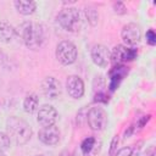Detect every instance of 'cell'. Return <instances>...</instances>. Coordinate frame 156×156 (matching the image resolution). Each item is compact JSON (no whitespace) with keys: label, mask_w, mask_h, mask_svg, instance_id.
<instances>
[{"label":"cell","mask_w":156,"mask_h":156,"mask_svg":"<svg viewBox=\"0 0 156 156\" xmlns=\"http://www.w3.org/2000/svg\"><path fill=\"white\" fill-rule=\"evenodd\" d=\"M6 132L10 140H13L17 145L28 143L33 133L30 126L24 119L16 116H11L6 121Z\"/></svg>","instance_id":"cell-2"},{"label":"cell","mask_w":156,"mask_h":156,"mask_svg":"<svg viewBox=\"0 0 156 156\" xmlns=\"http://www.w3.org/2000/svg\"><path fill=\"white\" fill-rule=\"evenodd\" d=\"M11 140L9 138V135L6 133H1L0 132V151H5L10 147Z\"/></svg>","instance_id":"cell-19"},{"label":"cell","mask_w":156,"mask_h":156,"mask_svg":"<svg viewBox=\"0 0 156 156\" xmlns=\"http://www.w3.org/2000/svg\"><path fill=\"white\" fill-rule=\"evenodd\" d=\"M87 122H88V126L93 130H102L107 126L108 115H107V112L102 107L95 106V107H91L88 111V113H87Z\"/></svg>","instance_id":"cell-5"},{"label":"cell","mask_w":156,"mask_h":156,"mask_svg":"<svg viewBox=\"0 0 156 156\" xmlns=\"http://www.w3.org/2000/svg\"><path fill=\"white\" fill-rule=\"evenodd\" d=\"M90 55H91L93 62L96 66H99L101 68L107 67V65L110 62V50L105 45H101V44L94 45Z\"/></svg>","instance_id":"cell-11"},{"label":"cell","mask_w":156,"mask_h":156,"mask_svg":"<svg viewBox=\"0 0 156 156\" xmlns=\"http://www.w3.org/2000/svg\"><path fill=\"white\" fill-rule=\"evenodd\" d=\"M84 13H85V17L88 20V22L91 24V26H95L98 23V20H99V13L98 11L94 9V7H87L84 10Z\"/></svg>","instance_id":"cell-17"},{"label":"cell","mask_w":156,"mask_h":156,"mask_svg":"<svg viewBox=\"0 0 156 156\" xmlns=\"http://www.w3.org/2000/svg\"><path fill=\"white\" fill-rule=\"evenodd\" d=\"M39 105V99L35 94H28L23 100V110L27 113H33L37 111Z\"/></svg>","instance_id":"cell-16"},{"label":"cell","mask_w":156,"mask_h":156,"mask_svg":"<svg viewBox=\"0 0 156 156\" xmlns=\"http://www.w3.org/2000/svg\"><path fill=\"white\" fill-rule=\"evenodd\" d=\"M117 144H118V135H115L112 139V143H111V147H110V155L111 156L115 155V150L117 147Z\"/></svg>","instance_id":"cell-23"},{"label":"cell","mask_w":156,"mask_h":156,"mask_svg":"<svg viewBox=\"0 0 156 156\" xmlns=\"http://www.w3.org/2000/svg\"><path fill=\"white\" fill-rule=\"evenodd\" d=\"M57 119V111L51 105H43L38 110L37 121L41 127H48L55 124Z\"/></svg>","instance_id":"cell-9"},{"label":"cell","mask_w":156,"mask_h":156,"mask_svg":"<svg viewBox=\"0 0 156 156\" xmlns=\"http://www.w3.org/2000/svg\"><path fill=\"white\" fill-rule=\"evenodd\" d=\"M121 37L127 45H135L140 41L141 29L136 23H128L122 28Z\"/></svg>","instance_id":"cell-8"},{"label":"cell","mask_w":156,"mask_h":156,"mask_svg":"<svg viewBox=\"0 0 156 156\" xmlns=\"http://www.w3.org/2000/svg\"><path fill=\"white\" fill-rule=\"evenodd\" d=\"M94 145H95V139H94L93 136H88V138H85V139L82 141V144H80V150H82V152H83L84 155H88V154L93 150Z\"/></svg>","instance_id":"cell-18"},{"label":"cell","mask_w":156,"mask_h":156,"mask_svg":"<svg viewBox=\"0 0 156 156\" xmlns=\"http://www.w3.org/2000/svg\"><path fill=\"white\" fill-rule=\"evenodd\" d=\"M41 91L45 95V98L55 100L61 95V83L55 77H46L41 82Z\"/></svg>","instance_id":"cell-7"},{"label":"cell","mask_w":156,"mask_h":156,"mask_svg":"<svg viewBox=\"0 0 156 156\" xmlns=\"http://www.w3.org/2000/svg\"><path fill=\"white\" fill-rule=\"evenodd\" d=\"M37 156H43V155H37Z\"/></svg>","instance_id":"cell-26"},{"label":"cell","mask_w":156,"mask_h":156,"mask_svg":"<svg viewBox=\"0 0 156 156\" xmlns=\"http://www.w3.org/2000/svg\"><path fill=\"white\" fill-rule=\"evenodd\" d=\"M18 37L30 50H38L44 43V29L39 23L27 21L18 27Z\"/></svg>","instance_id":"cell-1"},{"label":"cell","mask_w":156,"mask_h":156,"mask_svg":"<svg viewBox=\"0 0 156 156\" xmlns=\"http://www.w3.org/2000/svg\"><path fill=\"white\" fill-rule=\"evenodd\" d=\"M16 35V29L9 22H0V41L10 43Z\"/></svg>","instance_id":"cell-15"},{"label":"cell","mask_w":156,"mask_h":156,"mask_svg":"<svg viewBox=\"0 0 156 156\" xmlns=\"http://www.w3.org/2000/svg\"><path fill=\"white\" fill-rule=\"evenodd\" d=\"M38 138L45 145H56L60 140V129L55 124L43 127L38 133Z\"/></svg>","instance_id":"cell-10"},{"label":"cell","mask_w":156,"mask_h":156,"mask_svg":"<svg viewBox=\"0 0 156 156\" xmlns=\"http://www.w3.org/2000/svg\"><path fill=\"white\" fill-rule=\"evenodd\" d=\"M0 156H5V154H4V151H0Z\"/></svg>","instance_id":"cell-25"},{"label":"cell","mask_w":156,"mask_h":156,"mask_svg":"<svg viewBox=\"0 0 156 156\" xmlns=\"http://www.w3.org/2000/svg\"><path fill=\"white\" fill-rule=\"evenodd\" d=\"M132 155H133V147L126 146V147H122L121 150H118L115 156H132Z\"/></svg>","instance_id":"cell-20"},{"label":"cell","mask_w":156,"mask_h":156,"mask_svg":"<svg viewBox=\"0 0 156 156\" xmlns=\"http://www.w3.org/2000/svg\"><path fill=\"white\" fill-rule=\"evenodd\" d=\"M13 5H15L16 10L24 16L34 13V11L37 9V4L30 0H16V1H13Z\"/></svg>","instance_id":"cell-14"},{"label":"cell","mask_w":156,"mask_h":156,"mask_svg":"<svg viewBox=\"0 0 156 156\" xmlns=\"http://www.w3.org/2000/svg\"><path fill=\"white\" fill-rule=\"evenodd\" d=\"M66 89L71 98L80 99L84 95V83L78 76H69L66 80Z\"/></svg>","instance_id":"cell-12"},{"label":"cell","mask_w":156,"mask_h":156,"mask_svg":"<svg viewBox=\"0 0 156 156\" xmlns=\"http://www.w3.org/2000/svg\"><path fill=\"white\" fill-rule=\"evenodd\" d=\"M136 49L128 48L126 45H117L110 52V60L115 65H122L128 61H133L136 57Z\"/></svg>","instance_id":"cell-6"},{"label":"cell","mask_w":156,"mask_h":156,"mask_svg":"<svg viewBox=\"0 0 156 156\" xmlns=\"http://www.w3.org/2000/svg\"><path fill=\"white\" fill-rule=\"evenodd\" d=\"M60 26L71 33H76L82 28V15L76 7H65L57 16Z\"/></svg>","instance_id":"cell-3"},{"label":"cell","mask_w":156,"mask_h":156,"mask_svg":"<svg viewBox=\"0 0 156 156\" xmlns=\"http://www.w3.org/2000/svg\"><path fill=\"white\" fill-rule=\"evenodd\" d=\"M113 11L118 15H123V13L127 12V9H126L123 2H115L113 4Z\"/></svg>","instance_id":"cell-21"},{"label":"cell","mask_w":156,"mask_h":156,"mask_svg":"<svg viewBox=\"0 0 156 156\" xmlns=\"http://www.w3.org/2000/svg\"><path fill=\"white\" fill-rule=\"evenodd\" d=\"M146 41L150 44V45H155L156 44V34L152 29L147 30L146 32Z\"/></svg>","instance_id":"cell-22"},{"label":"cell","mask_w":156,"mask_h":156,"mask_svg":"<svg viewBox=\"0 0 156 156\" xmlns=\"http://www.w3.org/2000/svg\"><path fill=\"white\" fill-rule=\"evenodd\" d=\"M61 156H71V155H69V154H66V152H63Z\"/></svg>","instance_id":"cell-24"},{"label":"cell","mask_w":156,"mask_h":156,"mask_svg":"<svg viewBox=\"0 0 156 156\" xmlns=\"http://www.w3.org/2000/svg\"><path fill=\"white\" fill-rule=\"evenodd\" d=\"M127 73H128L127 67H124V66H122V65L115 66V67L110 71V85H108L110 90H115V89L119 85L121 80L123 79V77H124Z\"/></svg>","instance_id":"cell-13"},{"label":"cell","mask_w":156,"mask_h":156,"mask_svg":"<svg viewBox=\"0 0 156 156\" xmlns=\"http://www.w3.org/2000/svg\"><path fill=\"white\" fill-rule=\"evenodd\" d=\"M56 58L61 65L68 66L72 65L77 60V48L76 45L69 40H62L56 46Z\"/></svg>","instance_id":"cell-4"}]
</instances>
